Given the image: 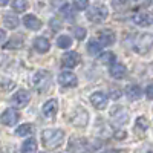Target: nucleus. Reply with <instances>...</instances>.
<instances>
[{
    "label": "nucleus",
    "mask_w": 153,
    "mask_h": 153,
    "mask_svg": "<svg viewBox=\"0 0 153 153\" xmlns=\"http://www.w3.org/2000/svg\"><path fill=\"white\" fill-rule=\"evenodd\" d=\"M153 46V35L150 34H143L136 38V42L133 45V51L136 54H141V55H146L149 51L152 49Z\"/></svg>",
    "instance_id": "obj_3"
},
{
    "label": "nucleus",
    "mask_w": 153,
    "mask_h": 153,
    "mask_svg": "<svg viewBox=\"0 0 153 153\" xmlns=\"http://www.w3.org/2000/svg\"><path fill=\"white\" fill-rule=\"evenodd\" d=\"M20 120V113L14 109H6L2 115H0V121H2L5 126H14L17 124Z\"/></svg>",
    "instance_id": "obj_8"
},
{
    "label": "nucleus",
    "mask_w": 153,
    "mask_h": 153,
    "mask_svg": "<svg viewBox=\"0 0 153 153\" xmlns=\"http://www.w3.org/2000/svg\"><path fill=\"white\" fill-rule=\"evenodd\" d=\"M49 48H51V43H49L48 38H45V37L34 38V49L37 51V52L45 54V52H48V51H49Z\"/></svg>",
    "instance_id": "obj_15"
},
{
    "label": "nucleus",
    "mask_w": 153,
    "mask_h": 153,
    "mask_svg": "<svg viewBox=\"0 0 153 153\" xmlns=\"http://www.w3.org/2000/svg\"><path fill=\"white\" fill-rule=\"evenodd\" d=\"M133 22H135V25H138V26L147 28V26H150V25H153V12L152 11H139V12L135 14Z\"/></svg>",
    "instance_id": "obj_6"
},
{
    "label": "nucleus",
    "mask_w": 153,
    "mask_h": 153,
    "mask_svg": "<svg viewBox=\"0 0 153 153\" xmlns=\"http://www.w3.org/2000/svg\"><path fill=\"white\" fill-rule=\"evenodd\" d=\"M29 100H31V95H29L28 91H19L17 94L12 95L11 103L14 104L16 107H25V106L29 103Z\"/></svg>",
    "instance_id": "obj_9"
},
{
    "label": "nucleus",
    "mask_w": 153,
    "mask_h": 153,
    "mask_svg": "<svg viewBox=\"0 0 153 153\" xmlns=\"http://www.w3.org/2000/svg\"><path fill=\"white\" fill-rule=\"evenodd\" d=\"M8 2H9V0H0V6H5V5H8Z\"/></svg>",
    "instance_id": "obj_39"
},
{
    "label": "nucleus",
    "mask_w": 153,
    "mask_h": 153,
    "mask_svg": "<svg viewBox=\"0 0 153 153\" xmlns=\"http://www.w3.org/2000/svg\"><path fill=\"white\" fill-rule=\"evenodd\" d=\"M101 48H103V45H101L98 40H91V42H89V45H87V51H89L91 54H94V55L100 54Z\"/></svg>",
    "instance_id": "obj_28"
},
{
    "label": "nucleus",
    "mask_w": 153,
    "mask_h": 153,
    "mask_svg": "<svg viewBox=\"0 0 153 153\" xmlns=\"http://www.w3.org/2000/svg\"><path fill=\"white\" fill-rule=\"evenodd\" d=\"M60 12H61L65 17H72V16H74V14H72V8H71L68 3H65V5L60 8Z\"/></svg>",
    "instance_id": "obj_30"
},
{
    "label": "nucleus",
    "mask_w": 153,
    "mask_h": 153,
    "mask_svg": "<svg viewBox=\"0 0 153 153\" xmlns=\"http://www.w3.org/2000/svg\"><path fill=\"white\" fill-rule=\"evenodd\" d=\"M58 83L63 87H74L76 86V76L72 72H61L58 75Z\"/></svg>",
    "instance_id": "obj_11"
},
{
    "label": "nucleus",
    "mask_w": 153,
    "mask_h": 153,
    "mask_svg": "<svg viewBox=\"0 0 153 153\" xmlns=\"http://www.w3.org/2000/svg\"><path fill=\"white\" fill-rule=\"evenodd\" d=\"M0 86H2L3 89H6V91H9V89H12V87L16 86V83L11 81V80H3L2 83H0Z\"/></svg>",
    "instance_id": "obj_33"
},
{
    "label": "nucleus",
    "mask_w": 153,
    "mask_h": 153,
    "mask_svg": "<svg viewBox=\"0 0 153 153\" xmlns=\"http://www.w3.org/2000/svg\"><path fill=\"white\" fill-rule=\"evenodd\" d=\"M28 0H14L12 2V9H14L16 12H23L28 9Z\"/></svg>",
    "instance_id": "obj_26"
},
{
    "label": "nucleus",
    "mask_w": 153,
    "mask_h": 153,
    "mask_svg": "<svg viewBox=\"0 0 153 153\" xmlns=\"http://www.w3.org/2000/svg\"><path fill=\"white\" fill-rule=\"evenodd\" d=\"M112 3H113V6L117 9H121V8H124L127 3H129V0H112Z\"/></svg>",
    "instance_id": "obj_32"
},
{
    "label": "nucleus",
    "mask_w": 153,
    "mask_h": 153,
    "mask_svg": "<svg viewBox=\"0 0 153 153\" xmlns=\"http://www.w3.org/2000/svg\"><path fill=\"white\" fill-rule=\"evenodd\" d=\"M150 2H152V3H153V0H150Z\"/></svg>",
    "instance_id": "obj_40"
},
{
    "label": "nucleus",
    "mask_w": 153,
    "mask_h": 153,
    "mask_svg": "<svg viewBox=\"0 0 153 153\" xmlns=\"http://www.w3.org/2000/svg\"><path fill=\"white\" fill-rule=\"evenodd\" d=\"M74 35L78 38V40H83V38L86 37V31L83 28H74Z\"/></svg>",
    "instance_id": "obj_31"
},
{
    "label": "nucleus",
    "mask_w": 153,
    "mask_h": 153,
    "mask_svg": "<svg viewBox=\"0 0 153 153\" xmlns=\"http://www.w3.org/2000/svg\"><path fill=\"white\" fill-rule=\"evenodd\" d=\"M32 83H34V87L37 89L38 92H45L46 89L49 87V84H51V74L48 71H38L34 75Z\"/></svg>",
    "instance_id": "obj_4"
},
{
    "label": "nucleus",
    "mask_w": 153,
    "mask_h": 153,
    "mask_svg": "<svg viewBox=\"0 0 153 153\" xmlns=\"http://www.w3.org/2000/svg\"><path fill=\"white\" fill-rule=\"evenodd\" d=\"M146 97L149 100H153V84H150L147 89H146Z\"/></svg>",
    "instance_id": "obj_36"
},
{
    "label": "nucleus",
    "mask_w": 153,
    "mask_h": 153,
    "mask_svg": "<svg viewBox=\"0 0 153 153\" xmlns=\"http://www.w3.org/2000/svg\"><path fill=\"white\" fill-rule=\"evenodd\" d=\"M110 75L113 76V78H117V80H121L124 78V75H126V66L124 65H110Z\"/></svg>",
    "instance_id": "obj_20"
},
{
    "label": "nucleus",
    "mask_w": 153,
    "mask_h": 153,
    "mask_svg": "<svg viewBox=\"0 0 153 153\" xmlns=\"http://www.w3.org/2000/svg\"><path fill=\"white\" fill-rule=\"evenodd\" d=\"M71 123L76 127H86L89 123V113L81 106H76L71 115Z\"/></svg>",
    "instance_id": "obj_5"
},
{
    "label": "nucleus",
    "mask_w": 153,
    "mask_h": 153,
    "mask_svg": "<svg viewBox=\"0 0 153 153\" xmlns=\"http://www.w3.org/2000/svg\"><path fill=\"white\" fill-rule=\"evenodd\" d=\"M3 23H5V26L8 28V29H16L17 26H19V19L16 17V16H12V14H6L5 17H3Z\"/></svg>",
    "instance_id": "obj_21"
},
{
    "label": "nucleus",
    "mask_w": 153,
    "mask_h": 153,
    "mask_svg": "<svg viewBox=\"0 0 153 153\" xmlns=\"http://www.w3.org/2000/svg\"><path fill=\"white\" fill-rule=\"evenodd\" d=\"M72 5H74V8L76 11H84L89 6V0H74Z\"/></svg>",
    "instance_id": "obj_29"
},
{
    "label": "nucleus",
    "mask_w": 153,
    "mask_h": 153,
    "mask_svg": "<svg viewBox=\"0 0 153 153\" xmlns=\"http://www.w3.org/2000/svg\"><path fill=\"white\" fill-rule=\"evenodd\" d=\"M113 136L117 138V139H124V138L127 136V133H126V130L118 129V130H115V132H113Z\"/></svg>",
    "instance_id": "obj_34"
},
{
    "label": "nucleus",
    "mask_w": 153,
    "mask_h": 153,
    "mask_svg": "<svg viewBox=\"0 0 153 153\" xmlns=\"http://www.w3.org/2000/svg\"><path fill=\"white\" fill-rule=\"evenodd\" d=\"M87 19L91 20L92 23H101V22H104L109 16V9L106 5H95L92 8H89L87 9Z\"/></svg>",
    "instance_id": "obj_2"
},
{
    "label": "nucleus",
    "mask_w": 153,
    "mask_h": 153,
    "mask_svg": "<svg viewBox=\"0 0 153 153\" xmlns=\"http://www.w3.org/2000/svg\"><path fill=\"white\" fill-rule=\"evenodd\" d=\"M121 94H123V91H121V89H118V87H115L113 91H110V97H112L113 100H118V98L121 97Z\"/></svg>",
    "instance_id": "obj_35"
},
{
    "label": "nucleus",
    "mask_w": 153,
    "mask_h": 153,
    "mask_svg": "<svg viewBox=\"0 0 153 153\" xmlns=\"http://www.w3.org/2000/svg\"><path fill=\"white\" fill-rule=\"evenodd\" d=\"M32 132H34V126L32 124H22L16 130L17 136H26V135H31Z\"/></svg>",
    "instance_id": "obj_23"
},
{
    "label": "nucleus",
    "mask_w": 153,
    "mask_h": 153,
    "mask_svg": "<svg viewBox=\"0 0 153 153\" xmlns=\"http://www.w3.org/2000/svg\"><path fill=\"white\" fill-rule=\"evenodd\" d=\"M5 38H6V32H5L3 29H0V43H3Z\"/></svg>",
    "instance_id": "obj_38"
},
{
    "label": "nucleus",
    "mask_w": 153,
    "mask_h": 153,
    "mask_svg": "<svg viewBox=\"0 0 153 153\" xmlns=\"http://www.w3.org/2000/svg\"><path fill=\"white\" fill-rule=\"evenodd\" d=\"M3 48L5 49H20L23 48V38L20 35H14L6 42V45H3Z\"/></svg>",
    "instance_id": "obj_19"
},
{
    "label": "nucleus",
    "mask_w": 153,
    "mask_h": 153,
    "mask_svg": "<svg viewBox=\"0 0 153 153\" xmlns=\"http://www.w3.org/2000/svg\"><path fill=\"white\" fill-rule=\"evenodd\" d=\"M49 25H52V26H54L55 29H60V28H61V23H60V22H58L57 19H51Z\"/></svg>",
    "instance_id": "obj_37"
},
{
    "label": "nucleus",
    "mask_w": 153,
    "mask_h": 153,
    "mask_svg": "<svg viewBox=\"0 0 153 153\" xmlns=\"http://www.w3.org/2000/svg\"><path fill=\"white\" fill-rule=\"evenodd\" d=\"M110 117L115 123H118V124H127L129 123V110L118 106L113 110H110Z\"/></svg>",
    "instance_id": "obj_7"
},
{
    "label": "nucleus",
    "mask_w": 153,
    "mask_h": 153,
    "mask_svg": "<svg viewBox=\"0 0 153 153\" xmlns=\"http://www.w3.org/2000/svg\"><path fill=\"white\" fill-rule=\"evenodd\" d=\"M98 61L100 63H103V65H113L115 63V54H112V52H103L100 57H98Z\"/></svg>",
    "instance_id": "obj_24"
},
{
    "label": "nucleus",
    "mask_w": 153,
    "mask_h": 153,
    "mask_svg": "<svg viewBox=\"0 0 153 153\" xmlns=\"http://www.w3.org/2000/svg\"><path fill=\"white\" fill-rule=\"evenodd\" d=\"M23 25L28 29H40L42 28V22L38 20L35 16H32V14H28V16L23 17Z\"/></svg>",
    "instance_id": "obj_17"
},
{
    "label": "nucleus",
    "mask_w": 153,
    "mask_h": 153,
    "mask_svg": "<svg viewBox=\"0 0 153 153\" xmlns=\"http://www.w3.org/2000/svg\"><path fill=\"white\" fill-rule=\"evenodd\" d=\"M63 139H65V132L58 130V129H46L42 132V143L43 147L48 150H54L58 149L63 144Z\"/></svg>",
    "instance_id": "obj_1"
},
{
    "label": "nucleus",
    "mask_w": 153,
    "mask_h": 153,
    "mask_svg": "<svg viewBox=\"0 0 153 153\" xmlns=\"http://www.w3.org/2000/svg\"><path fill=\"white\" fill-rule=\"evenodd\" d=\"M58 110V103H57V100H48L45 106H43V115L48 118H52L55 117V113Z\"/></svg>",
    "instance_id": "obj_14"
},
{
    "label": "nucleus",
    "mask_w": 153,
    "mask_h": 153,
    "mask_svg": "<svg viewBox=\"0 0 153 153\" xmlns=\"http://www.w3.org/2000/svg\"><path fill=\"white\" fill-rule=\"evenodd\" d=\"M63 66L65 68H75L76 65H80V61H81V58H80V55L76 54V52H68V54H65L63 55Z\"/></svg>",
    "instance_id": "obj_12"
},
{
    "label": "nucleus",
    "mask_w": 153,
    "mask_h": 153,
    "mask_svg": "<svg viewBox=\"0 0 153 153\" xmlns=\"http://www.w3.org/2000/svg\"><path fill=\"white\" fill-rule=\"evenodd\" d=\"M89 146H87V141L83 138H75L72 136L71 141H69V150H87Z\"/></svg>",
    "instance_id": "obj_18"
},
{
    "label": "nucleus",
    "mask_w": 153,
    "mask_h": 153,
    "mask_svg": "<svg viewBox=\"0 0 153 153\" xmlns=\"http://www.w3.org/2000/svg\"><path fill=\"white\" fill-rule=\"evenodd\" d=\"M149 129V121L146 117H138L136 118V123H135V130L138 132H146Z\"/></svg>",
    "instance_id": "obj_22"
},
{
    "label": "nucleus",
    "mask_w": 153,
    "mask_h": 153,
    "mask_svg": "<svg viewBox=\"0 0 153 153\" xmlns=\"http://www.w3.org/2000/svg\"><path fill=\"white\" fill-rule=\"evenodd\" d=\"M35 150H37V141L34 138L26 139L22 146V152H35Z\"/></svg>",
    "instance_id": "obj_27"
},
{
    "label": "nucleus",
    "mask_w": 153,
    "mask_h": 153,
    "mask_svg": "<svg viewBox=\"0 0 153 153\" xmlns=\"http://www.w3.org/2000/svg\"><path fill=\"white\" fill-rule=\"evenodd\" d=\"M91 103H92V106H94L95 109L103 110V109H106V106H107V97H106V94H103V92H94V94L91 95Z\"/></svg>",
    "instance_id": "obj_10"
},
{
    "label": "nucleus",
    "mask_w": 153,
    "mask_h": 153,
    "mask_svg": "<svg viewBox=\"0 0 153 153\" xmlns=\"http://www.w3.org/2000/svg\"><path fill=\"white\" fill-rule=\"evenodd\" d=\"M143 95V91H141V87L136 86V84H130V86H127L126 87V97L132 100V101H136L139 100Z\"/></svg>",
    "instance_id": "obj_16"
},
{
    "label": "nucleus",
    "mask_w": 153,
    "mask_h": 153,
    "mask_svg": "<svg viewBox=\"0 0 153 153\" xmlns=\"http://www.w3.org/2000/svg\"><path fill=\"white\" fill-rule=\"evenodd\" d=\"M97 40L103 45V46H109V45H113L117 37H115V32L113 31H109V29H104L98 34V38Z\"/></svg>",
    "instance_id": "obj_13"
},
{
    "label": "nucleus",
    "mask_w": 153,
    "mask_h": 153,
    "mask_svg": "<svg viewBox=\"0 0 153 153\" xmlns=\"http://www.w3.org/2000/svg\"><path fill=\"white\" fill-rule=\"evenodd\" d=\"M71 45H72V40L68 35H60L57 38V46L60 49H68V48H71Z\"/></svg>",
    "instance_id": "obj_25"
}]
</instances>
